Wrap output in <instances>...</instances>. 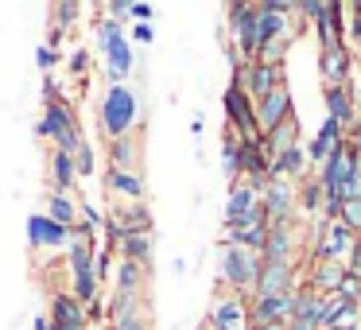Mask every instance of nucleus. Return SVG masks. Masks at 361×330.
Listing matches in <instances>:
<instances>
[{
  "label": "nucleus",
  "instance_id": "obj_2",
  "mask_svg": "<svg viewBox=\"0 0 361 330\" xmlns=\"http://www.w3.org/2000/svg\"><path fill=\"white\" fill-rule=\"evenodd\" d=\"M97 43H102V51H105V78H109V86H125V78L136 66V51H133V43H128L125 28L102 16L97 20Z\"/></svg>",
  "mask_w": 361,
  "mask_h": 330
},
{
  "label": "nucleus",
  "instance_id": "obj_38",
  "mask_svg": "<svg viewBox=\"0 0 361 330\" xmlns=\"http://www.w3.org/2000/svg\"><path fill=\"white\" fill-rule=\"evenodd\" d=\"M78 12H82V4H74V0H63V4H55V32L63 35L66 28H74V20H78Z\"/></svg>",
  "mask_w": 361,
  "mask_h": 330
},
{
  "label": "nucleus",
  "instance_id": "obj_26",
  "mask_svg": "<svg viewBox=\"0 0 361 330\" xmlns=\"http://www.w3.org/2000/svg\"><path fill=\"white\" fill-rule=\"evenodd\" d=\"M121 260H133V264L148 268L152 272V257H156V233H125L117 245Z\"/></svg>",
  "mask_w": 361,
  "mask_h": 330
},
{
  "label": "nucleus",
  "instance_id": "obj_43",
  "mask_svg": "<svg viewBox=\"0 0 361 330\" xmlns=\"http://www.w3.org/2000/svg\"><path fill=\"white\" fill-rule=\"evenodd\" d=\"M105 276H113V252H94V280L105 283Z\"/></svg>",
  "mask_w": 361,
  "mask_h": 330
},
{
  "label": "nucleus",
  "instance_id": "obj_48",
  "mask_svg": "<svg viewBox=\"0 0 361 330\" xmlns=\"http://www.w3.org/2000/svg\"><path fill=\"white\" fill-rule=\"evenodd\" d=\"M249 330H288V326H249Z\"/></svg>",
  "mask_w": 361,
  "mask_h": 330
},
{
  "label": "nucleus",
  "instance_id": "obj_5",
  "mask_svg": "<svg viewBox=\"0 0 361 330\" xmlns=\"http://www.w3.org/2000/svg\"><path fill=\"white\" fill-rule=\"evenodd\" d=\"M233 86H241L245 94H249V102H260V97L272 94L276 86H283V66L260 63V59L241 63V66L233 71Z\"/></svg>",
  "mask_w": 361,
  "mask_h": 330
},
{
  "label": "nucleus",
  "instance_id": "obj_11",
  "mask_svg": "<svg viewBox=\"0 0 361 330\" xmlns=\"http://www.w3.org/2000/svg\"><path fill=\"white\" fill-rule=\"evenodd\" d=\"M291 299H295V291H288V295H252L249 299V326H288Z\"/></svg>",
  "mask_w": 361,
  "mask_h": 330
},
{
  "label": "nucleus",
  "instance_id": "obj_31",
  "mask_svg": "<svg viewBox=\"0 0 361 330\" xmlns=\"http://www.w3.org/2000/svg\"><path fill=\"white\" fill-rule=\"evenodd\" d=\"M78 187V175H74V159L63 152H51V190L55 195H74Z\"/></svg>",
  "mask_w": 361,
  "mask_h": 330
},
{
  "label": "nucleus",
  "instance_id": "obj_35",
  "mask_svg": "<svg viewBox=\"0 0 361 330\" xmlns=\"http://www.w3.org/2000/svg\"><path fill=\"white\" fill-rule=\"evenodd\" d=\"M74 175H78V179H90V175H97V152H94V144H86L82 140V148L74 152Z\"/></svg>",
  "mask_w": 361,
  "mask_h": 330
},
{
  "label": "nucleus",
  "instance_id": "obj_17",
  "mask_svg": "<svg viewBox=\"0 0 361 330\" xmlns=\"http://www.w3.org/2000/svg\"><path fill=\"white\" fill-rule=\"evenodd\" d=\"M51 330H90L86 307L71 291H55L51 295Z\"/></svg>",
  "mask_w": 361,
  "mask_h": 330
},
{
  "label": "nucleus",
  "instance_id": "obj_10",
  "mask_svg": "<svg viewBox=\"0 0 361 330\" xmlns=\"http://www.w3.org/2000/svg\"><path fill=\"white\" fill-rule=\"evenodd\" d=\"M226 229H237V226H252V221H264V210H260V195L245 183H233L229 187V198H226Z\"/></svg>",
  "mask_w": 361,
  "mask_h": 330
},
{
  "label": "nucleus",
  "instance_id": "obj_14",
  "mask_svg": "<svg viewBox=\"0 0 361 330\" xmlns=\"http://www.w3.org/2000/svg\"><path fill=\"white\" fill-rule=\"evenodd\" d=\"M102 187H105V195L125 198V202H144V198H148V183H144V171H125V167H109V164H105Z\"/></svg>",
  "mask_w": 361,
  "mask_h": 330
},
{
  "label": "nucleus",
  "instance_id": "obj_4",
  "mask_svg": "<svg viewBox=\"0 0 361 330\" xmlns=\"http://www.w3.org/2000/svg\"><path fill=\"white\" fill-rule=\"evenodd\" d=\"M226 16H229V32H233V51H237V59L241 63H252L257 59V51H260V32H257V4H229L226 8Z\"/></svg>",
  "mask_w": 361,
  "mask_h": 330
},
{
  "label": "nucleus",
  "instance_id": "obj_23",
  "mask_svg": "<svg viewBox=\"0 0 361 330\" xmlns=\"http://www.w3.org/2000/svg\"><path fill=\"white\" fill-rule=\"evenodd\" d=\"M345 280V264H334V260H314V268L307 272V291H314V295H334L338 288H342Z\"/></svg>",
  "mask_w": 361,
  "mask_h": 330
},
{
  "label": "nucleus",
  "instance_id": "obj_7",
  "mask_svg": "<svg viewBox=\"0 0 361 330\" xmlns=\"http://www.w3.org/2000/svg\"><path fill=\"white\" fill-rule=\"evenodd\" d=\"M221 109H226V128L237 136H260L257 128V105L249 102V94H245L241 86H233L229 82L226 94H221Z\"/></svg>",
  "mask_w": 361,
  "mask_h": 330
},
{
  "label": "nucleus",
  "instance_id": "obj_25",
  "mask_svg": "<svg viewBox=\"0 0 361 330\" xmlns=\"http://www.w3.org/2000/svg\"><path fill=\"white\" fill-rule=\"evenodd\" d=\"M295 144H303L299 140V117H288L283 125H276L272 133H260V152H264L268 159L288 152V148H295Z\"/></svg>",
  "mask_w": 361,
  "mask_h": 330
},
{
  "label": "nucleus",
  "instance_id": "obj_42",
  "mask_svg": "<svg viewBox=\"0 0 361 330\" xmlns=\"http://www.w3.org/2000/svg\"><path fill=\"white\" fill-rule=\"evenodd\" d=\"M113 330H152V319L148 311H140V314H128V319H117Z\"/></svg>",
  "mask_w": 361,
  "mask_h": 330
},
{
  "label": "nucleus",
  "instance_id": "obj_22",
  "mask_svg": "<svg viewBox=\"0 0 361 330\" xmlns=\"http://www.w3.org/2000/svg\"><path fill=\"white\" fill-rule=\"evenodd\" d=\"M109 218L117 221L125 233H152V226H156L148 202H121V206H113V210H109Z\"/></svg>",
  "mask_w": 361,
  "mask_h": 330
},
{
  "label": "nucleus",
  "instance_id": "obj_1",
  "mask_svg": "<svg viewBox=\"0 0 361 330\" xmlns=\"http://www.w3.org/2000/svg\"><path fill=\"white\" fill-rule=\"evenodd\" d=\"M136 125H140V97L128 86H109L97 102V133L105 140H121L133 136Z\"/></svg>",
  "mask_w": 361,
  "mask_h": 330
},
{
  "label": "nucleus",
  "instance_id": "obj_37",
  "mask_svg": "<svg viewBox=\"0 0 361 330\" xmlns=\"http://www.w3.org/2000/svg\"><path fill=\"white\" fill-rule=\"evenodd\" d=\"M338 221H342V226L350 229L353 237H361V198H350V202H342V210H338Z\"/></svg>",
  "mask_w": 361,
  "mask_h": 330
},
{
  "label": "nucleus",
  "instance_id": "obj_40",
  "mask_svg": "<svg viewBox=\"0 0 361 330\" xmlns=\"http://www.w3.org/2000/svg\"><path fill=\"white\" fill-rule=\"evenodd\" d=\"M55 63H59V51L51 47V43H39V47H35V66H39L43 74H51Z\"/></svg>",
  "mask_w": 361,
  "mask_h": 330
},
{
  "label": "nucleus",
  "instance_id": "obj_20",
  "mask_svg": "<svg viewBox=\"0 0 361 330\" xmlns=\"http://www.w3.org/2000/svg\"><path fill=\"white\" fill-rule=\"evenodd\" d=\"M299 237L295 226H268L264 245H260V260H295Z\"/></svg>",
  "mask_w": 361,
  "mask_h": 330
},
{
  "label": "nucleus",
  "instance_id": "obj_46",
  "mask_svg": "<svg viewBox=\"0 0 361 330\" xmlns=\"http://www.w3.org/2000/svg\"><path fill=\"white\" fill-rule=\"evenodd\" d=\"M51 102H63V90H59V82L47 74V78H43V105H51Z\"/></svg>",
  "mask_w": 361,
  "mask_h": 330
},
{
  "label": "nucleus",
  "instance_id": "obj_19",
  "mask_svg": "<svg viewBox=\"0 0 361 330\" xmlns=\"http://www.w3.org/2000/svg\"><path fill=\"white\" fill-rule=\"evenodd\" d=\"M307 152L303 144H295V148L280 152V156L268 159V179H288V183H303L307 179Z\"/></svg>",
  "mask_w": 361,
  "mask_h": 330
},
{
  "label": "nucleus",
  "instance_id": "obj_39",
  "mask_svg": "<svg viewBox=\"0 0 361 330\" xmlns=\"http://www.w3.org/2000/svg\"><path fill=\"white\" fill-rule=\"evenodd\" d=\"M345 39L357 47L361 43V8L357 4H345Z\"/></svg>",
  "mask_w": 361,
  "mask_h": 330
},
{
  "label": "nucleus",
  "instance_id": "obj_16",
  "mask_svg": "<svg viewBox=\"0 0 361 330\" xmlns=\"http://www.w3.org/2000/svg\"><path fill=\"white\" fill-rule=\"evenodd\" d=\"M319 74L326 86H345L353 74V55L350 43H330V47L319 51Z\"/></svg>",
  "mask_w": 361,
  "mask_h": 330
},
{
  "label": "nucleus",
  "instance_id": "obj_28",
  "mask_svg": "<svg viewBox=\"0 0 361 330\" xmlns=\"http://www.w3.org/2000/svg\"><path fill=\"white\" fill-rule=\"evenodd\" d=\"M264 233H268V221H252V226L226 229V233H221V245H237V249H249V252H257V257H260Z\"/></svg>",
  "mask_w": 361,
  "mask_h": 330
},
{
  "label": "nucleus",
  "instance_id": "obj_3",
  "mask_svg": "<svg viewBox=\"0 0 361 330\" xmlns=\"http://www.w3.org/2000/svg\"><path fill=\"white\" fill-rule=\"evenodd\" d=\"M260 272V257L249 249H237V245H221V264H218V280L226 283L233 295L249 299L252 295V283H257Z\"/></svg>",
  "mask_w": 361,
  "mask_h": 330
},
{
  "label": "nucleus",
  "instance_id": "obj_49",
  "mask_svg": "<svg viewBox=\"0 0 361 330\" xmlns=\"http://www.w3.org/2000/svg\"><path fill=\"white\" fill-rule=\"evenodd\" d=\"M357 8H361V4H357Z\"/></svg>",
  "mask_w": 361,
  "mask_h": 330
},
{
  "label": "nucleus",
  "instance_id": "obj_12",
  "mask_svg": "<svg viewBox=\"0 0 361 330\" xmlns=\"http://www.w3.org/2000/svg\"><path fill=\"white\" fill-rule=\"evenodd\" d=\"M66 241H71V229H63L59 221H51L47 214H32V218H27V249L32 252L66 249Z\"/></svg>",
  "mask_w": 361,
  "mask_h": 330
},
{
  "label": "nucleus",
  "instance_id": "obj_9",
  "mask_svg": "<svg viewBox=\"0 0 361 330\" xmlns=\"http://www.w3.org/2000/svg\"><path fill=\"white\" fill-rule=\"evenodd\" d=\"M295 288H299L295 260H260V272H257V283H252V295H288V291H295Z\"/></svg>",
  "mask_w": 361,
  "mask_h": 330
},
{
  "label": "nucleus",
  "instance_id": "obj_18",
  "mask_svg": "<svg viewBox=\"0 0 361 330\" xmlns=\"http://www.w3.org/2000/svg\"><path fill=\"white\" fill-rule=\"evenodd\" d=\"M342 140H345V128L338 125V121L322 117V125H319V133L311 136V144H303V152H307V164L322 167V159H326V156H330V152H334Z\"/></svg>",
  "mask_w": 361,
  "mask_h": 330
},
{
  "label": "nucleus",
  "instance_id": "obj_15",
  "mask_svg": "<svg viewBox=\"0 0 361 330\" xmlns=\"http://www.w3.org/2000/svg\"><path fill=\"white\" fill-rule=\"evenodd\" d=\"M252 105H257V128L260 133H272L276 125H283L288 117H295V105H291L288 86H276L272 94H264L260 102H252Z\"/></svg>",
  "mask_w": 361,
  "mask_h": 330
},
{
  "label": "nucleus",
  "instance_id": "obj_8",
  "mask_svg": "<svg viewBox=\"0 0 361 330\" xmlns=\"http://www.w3.org/2000/svg\"><path fill=\"white\" fill-rule=\"evenodd\" d=\"M202 330H249V299L233 295V291L214 295Z\"/></svg>",
  "mask_w": 361,
  "mask_h": 330
},
{
  "label": "nucleus",
  "instance_id": "obj_21",
  "mask_svg": "<svg viewBox=\"0 0 361 330\" xmlns=\"http://www.w3.org/2000/svg\"><path fill=\"white\" fill-rule=\"evenodd\" d=\"M322 102H326V117L338 121L345 133L357 125V105H353V94L345 86H326L322 90Z\"/></svg>",
  "mask_w": 361,
  "mask_h": 330
},
{
  "label": "nucleus",
  "instance_id": "obj_24",
  "mask_svg": "<svg viewBox=\"0 0 361 330\" xmlns=\"http://www.w3.org/2000/svg\"><path fill=\"white\" fill-rule=\"evenodd\" d=\"M237 159H241V179H268V156L260 152V136H241Z\"/></svg>",
  "mask_w": 361,
  "mask_h": 330
},
{
  "label": "nucleus",
  "instance_id": "obj_36",
  "mask_svg": "<svg viewBox=\"0 0 361 330\" xmlns=\"http://www.w3.org/2000/svg\"><path fill=\"white\" fill-rule=\"evenodd\" d=\"M105 218H109V214H105L97 202H86V198L78 202V221H82L86 229H94V233H102V229H105Z\"/></svg>",
  "mask_w": 361,
  "mask_h": 330
},
{
  "label": "nucleus",
  "instance_id": "obj_47",
  "mask_svg": "<svg viewBox=\"0 0 361 330\" xmlns=\"http://www.w3.org/2000/svg\"><path fill=\"white\" fill-rule=\"evenodd\" d=\"M32 330H51V319H43V314H35V322H32Z\"/></svg>",
  "mask_w": 361,
  "mask_h": 330
},
{
  "label": "nucleus",
  "instance_id": "obj_45",
  "mask_svg": "<svg viewBox=\"0 0 361 330\" xmlns=\"http://www.w3.org/2000/svg\"><path fill=\"white\" fill-rule=\"evenodd\" d=\"M152 39H156V28H152V24H133L128 43H152Z\"/></svg>",
  "mask_w": 361,
  "mask_h": 330
},
{
  "label": "nucleus",
  "instance_id": "obj_32",
  "mask_svg": "<svg viewBox=\"0 0 361 330\" xmlns=\"http://www.w3.org/2000/svg\"><path fill=\"white\" fill-rule=\"evenodd\" d=\"M140 311H148V307H144V295H128V291H113L109 303H105V314H109V322L128 319V314H140Z\"/></svg>",
  "mask_w": 361,
  "mask_h": 330
},
{
  "label": "nucleus",
  "instance_id": "obj_44",
  "mask_svg": "<svg viewBox=\"0 0 361 330\" xmlns=\"http://www.w3.org/2000/svg\"><path fill=\"white\" fill-rule=\"evenodd\" d=\"M152 4H144V0H136V4H128V24H148L152 20Z\"/></svg>",
  "mask_w": 361,
  "mask_h": 330
},
{
  "label": "nucleus",
  "instance_id": "obj_41",
  "mask_svg": "<svg viewBox=\"0 0 361 330\" xmlns=\"http://www.w3.org/2000/svg\"><path fill=\"white\" fill-rule=\"evenodd\" d=\"M66 66H71V74H82V78H86L90 74V51L74 47L71 55H66Z\"/></svg>",
  "mask_w": 361,
  "mask_h": 330
},
{
  "label": "nucleus",
  "instance_id": "obj_34",
  "mask_svg": "<svg viewBox=\"0 0 361 330\" xmlns=\"http://www.w3.org/2000/svg\"><path fill=\"white\" fill-rule=\"evenodd\" d=\"M237 140H241V136L226 128V140H221V175L229 179V187H233V183H241V159H237Z\"/></svg>",
  "mask_w": 361,
  "mask_h": 330
},
{
  "label": "nucleus",
  "instance_id": "obj_33",
  "mask_svg": "<svg viewBox=\"0 0 361 330\" xmlns=\"http://www.w3.org/2000/svg\"><path fill=\"white\" fill-rule=\"evenodd\" d=\"M295 210L303 214H319L322 210V187L314 175H307L303 183H295Z\"/></svg>",
  "mask_w": 361,
  "mask_h": 330
},
{
  "label": "nucleus",
  "instance_id": "obj_29",
  "mask_svg": "<svg viewBox=\"0 0 361 330\" xmlns=\"http://www.w3.org/2000/svg\"><path fill=\"white\" fill-rule=\"evenodd\" d=\"M109 167L140 171V136H121V140H109Z\"/></svg>",
  "mask_w": 361,
  "mask_h": 330
},
{
  "label": "nucleus",
  "instance_id": "obj_6",
  "mask_svg": "<svg viewBox=\"0 0 361 330\" xmlns=\"http://www.w3.org/2000/svg\"><path fill=\"white\" fill-rule=\"evenodd\" d=\"M357 245V237L342 226V221H319L314 229V260H334V264H345Z\"/></svg>",
  "mask_w": 361,
  "mask_h": 330
},
{
  "label": "nucleus",
  "instance_id": "obj_13",
  "mask_svg": "<svg viewBox=\"0 0 361 330\" xmlns=\"http://www.w3.org/2000/svg\"><path fill=\"white\" fill-rule=\"evenodd\" d=\"M74 128H78V113H74V105L66 102V97L43 105V117L35 121V136H39V140H51V144L63 133H74Z\"/></svg>",
  "mask_w": 361,
  "mask_h": 330
},
{
  "label": "nucleus",
  "instance_id": "obj_27",
  "mask_svg": "<svg viewBox=\"0 0 361 330\" xmlns=\"http://www.w3.org/2000/svg\"><path fill=\"white\" fill-rule=\"evenodd\" d=\"M144 288H148V268L133 264V260H117V268H113V291L144 295Z\"/></svg>",
  "mask_w": 361,
  "mask_h": 330
},
{
  "label": "nucleus",
  "instance_id": "obj_30",
  "mask_svg": "<svg viewBox=\"0 0 361 330\" xmlns=\"http://www.w3.org/2000/svg\"><path fill=\"white\" fill-rule=\"evenodd\" d=\"M43 206H47L43 214H47L51 221H59L63 229H74V226H78V198H74V195H55V190H51Z\"/></svg>",
  "mask_w": 361,
  "mask_h": 330
}]
</instances>
